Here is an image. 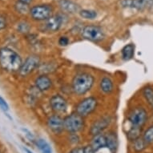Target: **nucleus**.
I'll return each instance as SVG.
<instances>
[{
  "label": "nucleus",
  "instance_id": "nucleus-12",
  "mask_svg": "<svg viewBox=\"0 0 153 153\" xmlns=\"http://www.w3.org/2000/svg\"><path fill=\"white\" fill-rule=\"evenodd\" d=\"M111 122H112V117L109 115L99 117L91 124L89 129L90 135L93 136L100 133H103L110 126Z\"/></svg>",
  "mask_w": 153,
  "mask_h": 153
},
{
  "label": "nucleus",
  "instance_id": "nucleus-37",
  "mask_svg": "<svg viewBox=\"0 0 153 153\" xmlns=\"http://www.w3.org/2000/svg\"><path fill=\"white\" fill-rule=\"evenodd\" d=\"M0 153H3V152H1V151H0Z\"/></svg>",
  "mask_w": 153,
  "mask_h": 153
},
{
  "label": "nucleus",
  "instance_id": "nucleus-27",
  "mask_svg": "<svg viewBox=\"0 0 153 153\" xmlns=\"http://www.w3.org/2000/svg\"><path fill=\"white\" fill-rule=\"evenodd\" d=\"M15 10L18 13H19L21 15H26V14L29 13L30 7H29V5H27L25 3H23L18 1L17 3L15 4Z\"/></svg>",
  "mask_w": 153,
  "mask_h": 153
},
{
  "label": "nucleus",
  "instance_id": "nucleus-13",
  "mask_svg": "<svg viewBox=\"0 0 153 153\" xmlns=\"http://www.w3.org/2000/svg\"><path fill=\"white\" fill-rule=\"evenodd\" d=\"M120 5L136 10H150L153 8V0H121Z\"/></svg>",
  "mask_w": 153,
  "mask_h": 153
},
{
  "label": "nucleus",
  "instance_id": "nucleus-32",
  "mask_svg": "<svg viewBox=\"0 0 153 153\" xmlns=\"http://www.w3.org/2000/svg\"><path fill=\"white\" fill-rule=\"evenodd\" d=\"M7 26V19L3 15H0V30L5 29Z\"/></svg>",
  "mask_w": 153,
  "mask_h": 153
},
{
  "label": "nucleus",
  "instance_id": "nucleus-4",
  "mask_svg": "<svg viewBox=\"0 0 153 153\" xmlns=\"http://www.w3.org/2000/svg\"><path fill=\"white\" fill-rule=\"evenodd\" d=\"M128 122L131 126L143 128L147 124L149 118L148 110L144 107L140 105L136 106L131 108L128 114Z\"/></svg>",
  "mask_w": 153,
  "mask_h": 153
},
{
  "label": "nucleus",
  "instance_id": "nucleus-17",
  "mask_svg": "<svg viewBox=\"0 0 153 153\" xmlns=\"http://www.w3.org/2000/svg\"><path fill=\"white\" fill-rule=\"evenodd\" d=\"M90 145L95 152H97L101 149L107 148V139H106L105 134L103 132L93 136Z\"/></svg>",
  "mask_w": 153,
  "mask_h": 153
},
{
  "label": "nucleus",
  "instance_id": "nucleus-1",
  "mask_svg": "<svg viewBox=\"0 0 153 153\" xmlns=\"http://www.w3.org/2000/svg\"><path fill=\"white\" fill-rule=\"evenodd\" d=\"M95 83V75L89 71H80L73 75L71 82V89L74 95L82 97L92 90Z\"/></svg>",
  "mask_w": 153,
  "mask_h": 153
},
{
  "label": "nucleus",
  "instance_id": "nucleus-25",
  "mask_svg": "<svg viewBox=\"0 0 153 153\" xmlns=\"http://www.w3.org/2000/svg\"><path fill=\"white\" fill-rule=\"evenodd\" d=\"M142 138L148 145L153 143V124L146 128L142 134Z\"/></svg>",
  "mask_w": 153,
  "mask_h": 153
},
{
  "label": "nucleus",
  "instance_id": "nucleus-5",
  "mask_svg": "<svg viewBox=\"0 0 153 153\" xmlns=\"http://www.w3.org/2000/svg\"><path fill=\"white\" fill-rule=\"evenodd\" d=\"M64 131L68 133H79L86 128L85 118L75 111L63 117Z\"/></svg>",
  "mask_w": 153,
  "mask_h": 153
},
{
  "label": "nucleus",
  "instance_id": "nucleus-30",
  "mask_svg": "<svg viewBox=\"0 0 153 153\" xmlns=\"http://www.w3.org/2000/svg\"><path fill=\"white\" fill-rule=\"evenodd\" d=\"M22 131L25 133L26 136H27L30 141H35V142L36 140L35 139V136H34V135H33L32 132H31L30 131H29L28 129H27V128H22Z\"/></svg>",
  "mask_w": 153,
  "mask_h": 153
},
{
  "label": "nucleus",
  "instance_id": "nucleus-6",
  "mask_svg": "<svg viewBox=\"0 0 153 153\" xmlns=\"http://www.w3.org/2000/svg\"><path fill=\"white\" fill-rule=\"evenodd\" d=\"M82 39L93 43H101L106 38V34L101 27L94 24L84 26L80 32Z\"/></svg>",
  "mask_w": 153,
  "mask_h": 153
},
{
  "label": "nucleus",
  "instance_id": "nucleus-2",
  "mask_svg": "<svg viewBox=\"0 0 153 153\" xmlns=\"http://www.w3.org/2000/svg\"><path fill=\"white\" fill-rule=\"evenodd\" d=\"M20 55L8 47L0 48V68L9 73L19 72L23 64Z\"/></svg>",
  "mask_w": 153,
  "mask_h": 153
},
{
  "label": "nucleus",
  "instance_id": "nucleus-7",
  "mask_svg": "<svg viewBox=\"0 0 153 153\" xmlns=\"http://www.w3.org/2000/svg\"><path fill=\"white\" fill-rule=\"evenodd\" d=\"M29 15L34 21L45 22L54 15V8L48 3L35 5L30 8Z\"/></svg>",
  "mask_w": 153,
  "mask_h": 153
},
{
  "label": "nucleus",
  "instance_id": "nucleus-8",
  "mask_svg": "<svg viewBox=\"0 0 153 153\" xmlns=\"http://www.w3.org/2000/svg\"><path fill=\"white\" fill-rule=\"evenodd\" d=\"M41 64V57L38 54H31L28 55L23 62L19 74L22 77H27L39 68Z\"/></svg>",
  "mask_w": 153,
  "mask_h": 153
},
{
  "label": "nucleus",
  "instance_id": "nucleus-18",
  "mask_svg": "<svg viewBox=\"0 0 153 153\" xmlns=\"http://www.w3.org/2000/svg\"><path fill=\"white\" fill-rule=\"evenodd\" d=\"M105 135L106 139H107V148L111 152H116L117 146H118V139H117L116 133L113 131H109Z\"/></svg>",
  "mask_w": 153,
  "mask_h": 153
},
{
  "label": "nucleus",
  "instance_id": "nucleus-35",
  "mask_svg": "<svg viewBox=\"0 0 153 153\" xmlns=\"http://www.w3.org/2000/svg\"><path fill=\"white\" fill-rule=\"evenodd\" d=\"M19 2H21V3H25L27 5H30V3H32L33 0H18Z\"/></svg>",
  "mask_w": 153,
  "mask_h": 153
},
{
  "label": "nucleus",
  "instance_id": "nucleus-21",
  "mask_svg": "<svg viewBox=\"0 0 153 153\" xmlns=\"http://www.w3.org/2000/svg\"><path fill=\"white\" fill-rule=\"evenodd\" d=\"M142 131H143V128L131 126L127 132V138L129 141L133 142L142 136V134H143Z\"/></svg>",
  "mask_w": 153,
  "mask_h": 153
},
{
  "label": "nucleus",
  "instance_id": "nucleus-3",
  "mask_svg": "<svg viewBox=\"0 0 153 153\" xmlns=\"http://www.w3.org/2000/svg\"><path fill=\"white\" fill-rule=\"evenodd\" d=\"M99 107V100L97 97L90 95L86 96L81 99L78 103H76L74 108V111L83 116V118H87L91 115H92Z\"/></svg>",
  "mask_w": 153,
  "mask_h": 153
},
{
  "label": "nucleus",
  "instance_id": "nucleus-19",
  "mask_svg": "<svg viewBox=\"0 0 153 153\" xmlns=\"http://www.w3.org/2000/svg\"><path fill=\"white\" fill-rule=\"evenodd\" d=\"M135 45L133 43H128L121 50V58L124 61H129L135 55Z\"/></svg>",
  "mask_w": 153,
  "mask_h": 153
},
{
  "label": "nucleus",
  "instance_id": "nucleus-20",
  "mask_svg": "<svg viewBox=\"0 0 153 153\" xmlns=\"http://www.w3.org/2000/svg\"><path fill=\"white\" fill-rule=\"evenodd\" d=\"M142 96L147 103L149 108L153 111V87L147 85L142 89Z\"/></svg>",
  "mask_w": 153,
  "mask_h": 153
},
{
  "label": "nucleus",
  "instance_id": "nucleus-23",
  "mask_svg": "<svg viewBox=\"0 0 153 153\" xmlns=\"http://www.w3.org/2000/svg\"><path fill=\"white\" fill-rule=\"evenodd\" d=\"M148 144L146 143L145 141L143 140V139L142 138V136L132 142L133 150H134V152L136 153L142 152L143 151H144L146 148H148Z\"/></svg>",
  "mask_w": 153,
  "mask_h": 153
},
{
  "label": "nucleus",
  "instance_id": "nucleus-22",
  "mask_svg": "<svg viewBox=\"0 0 153 153\" xmlns=\"http://www.w3.org/2000/svg\"><path fill=\"white\" fill-rule=\"evenodd\" d=\"M37 148L42 153H52V148L45 139L39 138L35 140Z\"/></svg>",
  "mask_w": 153,
  "mask_h": 153
},
{
  "label": "nucleus",
  "instance_id": "nucleus-16",
  "mask_svg": "<svg viewBox=\"0 0 153 153\" xmlns=\"http://www.w3.org/2000/svg\"><path fill=\"white\" fill-rule=\"evenodd\" d=\"M100 90L104 95H111L115 91V83L110 76L104 75L100 80L99 83Z\"/></svg>",
  "mask_w": 153,
  "mask_h": 153
},
{
  "label": "nucleus",
  "instance_id": "nucleus-15",
  "mask_svg": "<svg viewBox=\"0 0 153 153\" xmlns=\"http://www.w3.org/2000/svg\"><path fill=\"white\" fill-rule=\"evenodd\" d=\"M58 5L62 12L66 15H73L80 10L79 6L73 0H59Z\"/></svg>",
  "mask_w": 153,
  "mask_h": 153
},
{
  "label": "nucleus",
  "instance_id": "nucleus-11",
  "mask_svg": "<svg viewBox=\"0 0 153 153\" xmlns=\"http://www.w3.org/2000/svg\"><path fill=\"white\" fill-rule=\"evenodd\" d=\"M46 125L48 130L54 135H60L64 131L63 117L60 115L53 113L46 120Z\"/></svg>",
  "mask_w": 153,
  "mask_h": 153
},
{
  "label": "nucleus",
  "instance_id": "nucleus-34",
  "mask_svg": "<svg viewBox=\"0 0 153 153\" xmlns=\"http://www.w3.org/2000/svg\"><path fill=\"white\" fill-rule=\"evenodd\" d=\"M84 153H96L95 151L93 150V148L91 147L90 144L84 147Z\"/></svg>",
  "mask_w": 153,
  "mask_h": 153
},
{
  "label": "nucleus",
  "instance_id": "nucleus-31",
  "mask_svg": "<svg viewBox=\"0 0 153 153\" xmlns=\"http://www.w3.org/2000/svg\"><path fill=\"white\" fill-rule=\"evenodd\" d=\"M0 108H1V109H3V111H5L9 110V105H8V103L1 96H0Z\"/></svg>",
  "mask_w": 153,
  "mask_h": 153
},
{
  "label": "nucleus",
  "instance_id": "nucleus-10",
  "mask_svg": "<svg viewBox=\"0 0 153 153\" xmlns=\"http://www.w3.org/2000/svg\"><path fill=\"white\" fill-rule=\"evenodd\" d=\"M67 19H68V15L63 12L61 14H54L48 20L44 22L43 24L44 30L50 33L57 32L65 24Z\"/></svg>",
  "mask_w": 153,
  "mask_h": 153
},
{
  "label": "nucleus",
  "instance_id": "nucleus-28",
  "mask_svg": "<svg viewBox=\"0 0 153 153\" xmlns=\"http://www.w3.org/2000/svg\"><path fill=\"white\" fill-rule=\"evenodd\" d=\"M68 140L71 143L77 145L80 142V137L78 133H68Z\"/></svg>",
  "mask_w": 153,
  "mask_h": 153
},
{
  "label": "nucleus",
  "instance_id": "nucleus-24",
  "mask_svg": "<svg viewBox=\"0 0 153 153\" xmlns=\"http://www.w3.org/2000/svg\"><path fill=\"white\" fill-rule=\"evenodd\" d=\"M79 14L81 18H83L84 19H88V20H93L98 16L97 11L92 9H83L79 10Z\"/></svg>",
  "mask_w": 153,
  "mask_h": 153
},
{
  "label": "nucleus",
  "instance_id": "nucleus-9",
  "mask_svg": "<svg viewBox=\"0 0 153 153\" xmlns=\"http://www.w3.org/2000/svg\"><path fill=\"white\" fill-rule=\"evenodd\" d=\"M49 106L53 112L58 115L65 114L68 110L69 103L68 100L61 94H54L49 99Z\"/></svg>",
  "mask_w": 153,
  "mask_h": 153
},
{
  "label": "nucleus",
  "instance_id": "nucleus-36",
  "mask_svg": "<svg viewBox=\"0 0 153 153\" xmlns=\"http://www.w3.org/2000/svg\"><path fill=\"white\" fill-rule=\"evenodd\" d=\"M23 149H24V151H25L26 153H33L32 152H31V151L29 150V149H27V148H23Z\"/></svg>",
  "mask_w": 153,
  "mask_h": 153
},
{
  "label": "nucleus",
  "instance_id": "nucleus-26",
  "mask_svg": "<svg viewBox=\"0 0 153 153\" xmlns=\"http://www.w3.org/2000/svg\"><path fill=\"white\" fill-rule=\"evenodd\" d=\"M31 29V26L29 23L26 22V21H22L19 22L16 25V30L19 33L23 34V35H27L29 34Z\"/></svg>",
  "mask_w": 153,
  "mask_h": 153
},
{
  "label": "nucleus",
  "instance_id": "nucleus-33",
  "mask_svg": "<svg viewBox=\"0 0 153 153\" xmlns=\"http://www.w3.org/2000/svg\"><path fill=\"white\" fill-rule=\"evenodd\" d=\"M68 153H84V147L76 146L75 148H73L71 150L69 151Z\"/></svg>",
  "mask_w": 153,
  "mask_h": 153
},
{
  "label": "nucleus",
  "instance_id": "nucleus-14",
  "mask_svg": "<svg viewBox=\"0 0 153 153\" xmlns=\"http://www.w3.org/2000/svg\"><path fill=\"white\" fill-rule=\"evenodd\" d=\"M35 87L42 93H45L51 89L53 81L50 76L45 74H39L34 80Z\"/></svg>",
  "mask_w": 153,
  "mask_h": 153
},
{
  "label": "nucleus",
  "instance_id": "nucleus-29",
  "mask_svg": "<svg viewBox=\"0 0 153 153\" xmlns=\"http://www.w3.org/2000/svg\"><path fill=\"white\" fill-rule=\"evenodd\" d=\"M58 44L62 48H65L70 44V39L66 35H61L58 39Z\"/></svg>",
  "mask_w": 153,
  "mask_h": 153
}]
</instances>
